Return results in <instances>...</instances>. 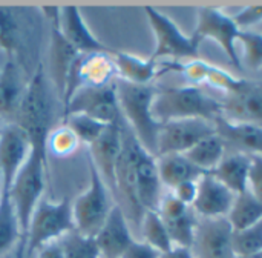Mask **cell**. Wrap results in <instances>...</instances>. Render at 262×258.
<instances>
[{
  "instance_id": "6da1fadb",
  "label": "cell",
  "mask_w": 262,
  "mask_h": 258,
  "mask_svg": "<svg viewBox=\"0 0 262 258\" xmlns=\"http://www.w3.org/2000/svg\"><path fill=\"white\" fill-rule=\"evenodd\" d=\"M52 122L54 98L43 66H38L31 82L25 86L12 123L23 129V132L29 138L31 148L46 154L45 145L49 132L52 131Z\"/></svg>"
},
{
  "instance_id": "7a4b0ae2",
  "label": "cell",
  "mask_w": 262,
  "mask_h": 258,
  "mask_svg": "<svg viewBox=\"0 0 262 258\" xmlns=\"http://www.w3.org/2000/svg\"><path fill=\"white\" fill-rule=\"evenodd\" d=\"M115 89L120 115L123 114L138 143L155 157L157 138L161 128V123H158L152 114L157 88L152 85H132L117 78Z\"/></svg>"
},
{
  "instance_id": "3957f363",
  "label": "cell",
  "mask_w": 262,
  "mask_h": 258,
  "mask_svg": "<svg viewBox=\"0 0 262 258\" xmlns=\"http://www.w3.org/2000/svg\"><path fill=\"white\" fill-rule=\"evenodd\" d=\"M152 114L158 123L186 118L215 122L221 115V102L198 86H167L157 89Z\"/></svg>"
},
{
  "instance_id": "277c9868",
  "label": "cell",
  "mask_w": 262,
  "mask_h": 258,
  "mask_svg": "<svg viewBox=\"0 0 262 258\" xmlns=\"http://www.w3.org/2000/svg\"><path fill=\"white\" fill-rule=\"evenodd\" d=\"M46 154L31 148L25 165L18 169L8 191L11 205L14 208L20 234L26 237L31 215L41 200L45 191Z\"/></svg>"
},
{
  "instance_id": "5b68a950",
  "label": "cell",
  "mask_w": 262,
  "mask_h": 258,
  "mask_svg": "<svg viewBox=\"0 0 262 258\" xmlns=\"http://www.w3.org/2000/svg\"><path fill=\"white\" fill-rule=\"evenodd\" d=\"M89 168V185L88 188L71 203L72 211V222L74 231L94 239L97 232L101 229L103 223L106 222L109 212L112 211L114 205L111 200L109 188L106 186L104 180L88 158Z\"/></svg>"
},
{
  "instance_id": "8992f818",
  "label": "cell",
  "mask_w": 262,
  "mask_h": 258,
  "mask_svg": "<svg viewBox=\"0 0 262 258\" xmlns=\"http://www.w3.org/2000/svg\"><path fill=\"white\" fill-rule=\"evenodd\" d=\"M74 231L71 200L63 199L60 202L40 200L34 209L28 232H26V252L32 254L41 246L63 239Z\"/></svg>"
},
{
  "instance_id": "52a82bcc",
  "label": "cell",
  "mask_w": 262,
  "mask_h": 258,
  "mask_svg": "<svg viewBox=\"0 0 262 258\" xmlns=\"http://www.w3.org/2000/svg\"><path fill=\"white\" fill-rule=\"evenodd\" d=\"M147 22L155 35V49L150 55L154 60L173 58V62H187L200 58V45L192 35H186L180 26L157 8H144Z\"/></svg>"
},
{
  "instance_id": "ba28073f",
  "label": "cell",
  "mask_w": 262,
  "mask_h": 258,
  "mask_svg": "<svg viewBox=\"0 0 262 258\" xmlns=\"http://www.w3.org/2000/svg\"><path fill=\"white\" fill-rule=\"evenodd\" d=\"M69 114H84L104 125L120 122L115 80L104 86H83L77 89L64 103L63 117Z\"/></svg>"
},
{
  "instance_id": "9c48e42d",
  "label": "cell",
  "mask_w": 262,
  "mask_h": 258,
  "mask_svg": "<svg viewBox=\"0 0 262 258\" xmlns=\"http://www.w3.org/2000/svg\"><path fill=\"white\" fill-rule=\"evenodd\" d=\"M239 29L233 23L232 17L226 14L220 8L213 6H203L198 9L196 14V26L192 34V37L201 43L203 40L209 38L216 42L221 49L226 52V55L230 58V62L241 69L243 63L238 55L236 48V38H238Z\"/></svg>"
},
{
  "instance_id": "30bf717a",
  "label": "cell",
  "mask_w": 262,
  "mask_h": 258,
  "mask_svg": "<svg viewBox=\"0 0 262 258\" xmlns=\"http://www.w3.org/2000/svg\"><path fill=\"white\" fill-rule=\"evenodd\" d=\"M215 134L213 122L201 118L170 120L161 123L157 138L155 157L166 154H184L203 138Z\"/></svg>"
},
{
  "instance_id": "8fae6325",
  "label": "cell",
  "mask_w": 262,
  "mask_h": 258,
  "mask_svg": "<svg viewBox=\"0 0 262 258\" xmlns=\"http://www.w3.org/2000/svg\"><path fill=\"white\" fill-rule=\"evenodd\" d=\"M112 54H80L68 75L64 92L61 97L63 102L66 103L69 97L83 86H104L112 83L117 75Z\"/></svg>"
},
{
  "instance_id": "7c38bea8",
  "label": "cell",
  "mask_w": 262,
  "mask_h": 258,
  "mask_svg": "<svg viewBox=\"0 0 262 258\" xmlns=\"http://www.w3.org/2000/svg\"><path fill=\"white\" fill-rule=\"evenodd\" d=\"M221 117L236 123H252L261 126V85L243 80L235 91L224 94V100L221 102Z\"/></svg>"
},
{
  "instance_id": "4fadbf2b",
  "label": "cell",
  "mask_w": 262,
  "mask_h": 258,
  "mask_svg": "<svg viewBox=\"0 0 262 258\" xmlns=\"http://www.w3.org/2000/svg\"><path fill=\"white\" fill-rule=\"evenodd\" d=\"M230 237L232 228L226 217L203 219L198 222L190 251L195 258H235Z\"/></svg>"
},
{
  "instance_id": "5bb4252c",
  "label": "cell",
  "mask_w": 262,
  "mask_h": 258,
  "mask_svg": "<svg viewBox=\"0 0 262 258\" xmlns=\"http://www.w3.org/2000/svg\"><path fill=\"white\" fill-rule=\"evenodd\" d=\"M164 66L167 72H180L192 86L201 88V85H207L210 88L223 91L224 94L235 91L243 83V78H236L230 72L213 66L201 58L187 62H164Z\"/></svg>"
},
{
  "instance_id": "9a60e30c",
  "label": "cell",
  "mask_w": 262,
  "mask_h": 258,
  "mask_svg": "<svg viewBox=\"0 0 262 258\" xmlns=\"http://www.w3.org/2000/svg\"><path fill=\"white\" fill-rule=\"evenodd\" d=\"M123 146V128L118 123L106 126L103 134L89 146L88 158L92 162L106 186L115 191V166Z\"/></svg>"
},
{
  "instance_id": "2e32d148",
  "label": "cell",
  "mask_w": 262,
  "mask_h": 258,
  "mask_svg": "<svg viewBox=\"0 0 262 258\" xmlns=\"http://www.w3.org/2000/svg\"><path fill=\"white\" fill-rule=\"evenodd\" d=\"M31 152L28 135L15 123H8L0 129V180L8 189L18 169L25 165Z\"/></svg>"
},
{
  "instance_id": "e0dca14e",
  "label": "cell",
  "mask_w": 262,
  "mask_h": 258,
  "mask_svg": "<svg viewBox=\"0 0 262 258\" xmlns=\"http://www.w3.org/2000/svg\"><path fill=\"white\" fill-rule=\"evenodd\" d=\"M57 25L63 37L80 52V54H92V52H107L112 54L115 49L106 46L86 25L80 9L77 6H63L58 8Z\"/></svg>"
},
{
  "instance_id": "ac0fdd59",
  "label": "cell",
  "mask_w": 262,
  "mask_h": 258,
  "mask_svg": "<svg viewBox=\"0 0 262 258\" xmlns=\"http://www.w3.org/2000/svg\"><path fill=\"white\" fill-rule=\"evenodd\" d=\"M46 15L51 20V40H49V65H51V75L52 82L55 83V88L58 94L63 97L64 86L68 75L71 72V68L74 66L75 60L78 58L80 52L63 37V34L58 29L57 25V15H58V8L57 6H49L45 8Z\"/></svg>"
},
{
  "instance_id": "d6986e66",
  "label": "cell",
  "mask_w": 262,
  "mask_h": 258,
  "mask_svg": "<svg viewBox=\"0 0 262 258\" xmlns=\"http://www.w3.org/2000/svg\"><path fill=\"white\" fill-rule=\"evenodd\" d=\"M196 197L192 203V211L203 219L227 217L235 194L220 183L210 172L201 174L196 180Z\"/></svg>"
},
{
  "instance_id": "ffe728a7",
  "label": "cell",
  "mask_w": 262,
  "mask_h": 258,
  "mask_svg": "<svg viewBox=\"0 0 262 258\" xmlns=\"http://www.w3.org/2000/svg\"><path fill=\"white\" fill-rule=\"evenodd\" d=\"M135 192L143 211H157L163 197V185L157 169V157L149 154L143 146L138 151L135 163Z\"/></svg>"
},
{
  "instance_id": "44dd1931",
  "label": "cell",
  "mask_w": 262,
  "mask_h": 258,
  "mask_svg": "<svg viewBox=\"0 0 262 258\" xmlns=\"http://www.w3.org/2000/svg\"><path fill=\"white\" fill-rule=\"evenodd\" d=\"M101 258H121L135 240L130 234L127 217L120 206H114L101 229L94 237Z\"/></svg>"
},
{
  "instance_id": "7402d4cb",
  "label": "cell",
  "mask_w": 262,
  "mask_h": 258,
  "mask_svg": "<svg viewBox=\"0 0 262 258\" xmlns=\"http://www.w3.org/2000/svg\"><path fill=\"white\" fill-rule=\"evenodd\" d=\"M215 134L223 140L226 149L233 148L235 152L247 155H261L262 128L252 123H236L224 117H218L215 122Z\"/></svg>"
},
{
  "instance_id": "603a6c76",
  "label": "cell",
  "mask_w": 262,
  "mask_h": 258,
  "mask_svg": "<svg viewBox=\"0 0 262 258\" xmlns=\"http://www.w3.org/2000/svg\"><path fill=\"white\" fill-rule=\"evenodd\" d=\"M112 57L118 78L132 85H150L154 78L167 72L164 63H160L150 57L141 58L123 51H114Z\"/></svg>"
},
{
  "instance_id": "cb8c5ba5",
  "label": "cell",
  "mask_w": 262,
  "mask_h": 258,
  "mask_svg": "<svg viewBox=\"0 0 262 258\" xmlns=\"http://www.w3.org/2000/svg\"><path fill=\"white\" fill-rule=\"evenodd\" d=\"M252 158L253 155L239 154V152H233L229 155L226 154L224 158L220 162V165L210 174L235 195L243 194L247 191V180H249Z\"/></svg>"
},
{
  "instance_id": "d4e9b609",
  "label": "cell",
  "mask_w": 262,
  "mask_h": 258,
  "mask_svg": "<svg viewBox=\"0 0 262 258\" xmlns=\"http://www.w3.org/2000/svg\"><path fill=\"white\" fill-rule=\"evenodd\" d=\"M25 86L21 83L20 71L15 62L9 57L5 68L0 71V117L11 120L15 118Z\"/></svg>"
},
{
  "instance_id": "484cf974",
  "label": "cell",
  "mask_w": 262,
  "mask_h": 258,
  "mask_svg": "<svg viewBox=\"0 0 262 258\" xmlns=\"http://www.w3.org/2000/svg\"><path fill=\"white\" fill-rule=\"evenodd\" d=\"M157 169L163 188L170 191L184 182L198 180L203 174L183 154H166L157 157Z\"/></svg>"
},
{
  "instance_id": "4316f807",
  "label": "cell",
  "mask_w": 262,
  "mask_h": 258,
  "mask_svg": "<svg viewBox=\"0 0 262 258\" xmlns=\"http://www.w3.org/2000/svg\"><path fill=\"white\" fill-rule=\"evenodd\" d=\"M226 219L232 231L249 229L258 223H262V200L249 191L235 195L232 208Z\"/></svg>"
},
{
  "instance_id": "83f0119b",
  "label": "cell",
  "mask_w": 262,
  "mask_h": 258,
  "mask_svg": "<svg viewBox=\"0 0 262 258\" xmlns=\"http://www.w3.org/2000/svg\"><path fill=\"white\" fill-rule=\"evenodd\" d=\"M200 172H212L220 162L226 155V146L223 140L216 135L212 134L201 142H198L193 148H190L187 152L183 154Z\"/></svg>"
},
{
  "instance_id": "f1b7e54d",
  "label": "cell",
  "mask_w": 262,
  "mask_h": 258,
  "mask_svg": "<svg viewBox=\"0 0 262 258\" xmlns=\"http://www.w3.org/2000/svg\"><path fill=\"white\" fill-rule=\"evenodd\" d=\"M21 239L18 222L11 205L8 191L2 188L0 192V257L6 254Z\"/></svg>"
},
{
  "instance_id": "f546056e",
  "label": "cell",
  "mask_w": 262,
  "mask_h": 258,
  "mask_svg": "<svg viewBox=\"0 0 262 258\" xmlns=\"http://www.w3.org/2000/svg\"><path fill=\"white\" fill-rule=\"evenodd\" d=\"M163 223L167 229L172 246L187 248V249L192 248L193 240H195L196 226H198V219H196V214L192 211V208L184 215L173 219V220L163 222Z\"/></svg>"
},
{
  "instance_id": "4dcf8cb0",
  "label": "cell",
  "mask_w": 262,
  "mask_h": 258,
  "mask_svg": "<svg viewBox=\"0 0 262 258\" xmlns=\"http://www.w3.org/2000/svg\"><path fill=\"white\" fill-rule=\"evenodd\" d=\"M141 219H143L141 228H143L144 243L152 246L160 254L170 251L173 246H172V242L169 239L167 229H166L161 217L155 211H146Z\"/></svg>"
},
{
  "instance_id": "1f68e13d",
  "label": "cell",
  "mask_w": 262,
  "mask_h": 258,
  "mask_svg": "<svg viewBox=\"0 0 262 258\" xmlns=\"http://www.w3.org/2000/svg\"><path fill=\"white\" fill-rule=\"evenodd\" d=\"M80 145L81 143L78 142L77 135L63 123L57 128H52V131L49 132L46 138L45 149H46V154L49 152L55 158H66L75 154Z\"/></svg>"
},
{
  "instance_id": "d6a6232c",
  "label": "cell",
  "mask_w": 262,
  "mask_h": 258,
  "mask_svg": "<svg viewBox=\"0 0 262 258\" xmlns=\"http://www.w3.org/2000/svg\"><path fill=\"white\" fill-rule=\"evenodd\" d=\"M230 245L235 257H250L262 254V223L249 229L232 231Z\"/></svg>"
},
{
  "instance_id": "836d02e7",
  "label": "cell",
  "mask_w": 262,
  "mask_h": 258,
  "mask_svg": "<svg viewBox=\"0 0 262 258\" xmlns=\"http://www.w3.org/2000/svg\"><path fill=\"white\" fill-rule=\"evenodd\" d=\"M64 125L77 135L80 143L91 146L106 129L107 125L94 120L84 114H69L64 117Z\"/></svg>"
},
{
  "instance_id": "e575fe53",
  "label": "cell",
  "mask_w": 262,
  "mask_h": 258,
  "mask_svg": "<svg viewBox=\"0 0 262 258\" xmlns=\"http://www.w3.org/2000/svg\"><path fill=\"white\" fill-rule=\"evenodd\" d=\"M58 242L63 248L64 258H101L95 240L75 231L66 234Z\"/></svg>"
},
{
  "instance_id": "d590c367",
  "label": "cell",
  "mask_w": 262,
  "mask_h": 258,
  "mask_svg": "<svg viewBox=\"0 0 262 258\" xmlns=\"http://www.w3.org/2000/svg\"><path fill=\"white\" fill-rule=\"evenodd\" d=\"M236 42L243 46L244 62L253 69L259 71L262 66V35L253 31H239Z\"/></svg>"
},
{
  "instance_id": "8d00e7d4",
  "label": "cell",
  "mask_w": 262,
  "mask_h": 258,
  "mask_svg": "<svg viewBox=\"0 0 262 258\" xmlns=\"http://www.w3.org/2000/svg\"><path fill=\"white\" fill-rule=\"evenodd\" d=\"M18 48V23L14 14L0 8V49H3L9 57Z\"/></svg>"
},
{
  "instance_id": "74e56055",
  "label": "cell",
  "mask_w": 262,
  "mask_h": 258,
  "mask_svg": "<svg viewBox=\"0 0 262 258\" xmlns=\"http://www.w3.org/2000/svg\"><path fill=\"white\" fill-rule=\"evenodd\" d=\"M189 209H190L189 206L181 203L172 192H169L161 197L155 212L161 217L163 222H167V220H173V219L184 215Z\"/></svg>"
},
{
  "instance_id": "f35d334b",
  "label": "cell",
  "mask_w": 262,
  "mask_h": 258,
  "mask_svg": "<svg viewBox=\"0 0 262 258\" xmlns=\"http://www.w3.org/2000/svg\"><path fill=\"white\" fill-rule=\"evenodd\" d=\"M233 23L236 25V28L239 31H250L252 26L259 25L262 20V5H249L246 8H243L239 12H236L235 15H230Z\"/></svg>"
},
{
  "instance_id": "ab89813d",
  "label": "cell",
  "mask_w": 262,
  "mask_h": 258,
  "mask_svg": "<svg viewBox=\"0 0 262 258\" xmlns=\"http://www.w3.org/2000/svg\"><path fill=\"white\" fill-rule=\"evenodd\" d=\"M247 191L253 195L261 199L262 194V162L261 155H253L250 171H249V180H247Z\"/></svg>"
},
{
  "instance_id": "60d3db41",
  "label": "cell",
  "mask_w": 262,
  "mask_h": 258,
  "mask_svg": "<svg viewBox=\"0 0 262 258\" xmlns=\"http://www.w3.org/2000/svg\"><path fill=\"white\" fill-rule=\"evenodd\" d=\"M196 180H189V182H184L181 185H178L177 188L172 189V194L181 202L184 203L186 206H192V203L195 202V197H196Z\"/></svg>"
},
{
  "instance_id": "b9f144b4",
  "label": "cell",
  "mask_w": 262,
  "mask_h": 258,
  "mask_svg": "<svg viewBox=\"0 0 262 258\" xmlns=\"http://www.w3.org/2000/svg\"><path fill=\"white\" fill-rule=\"evenodd\" d=\"M160 252H157L152 246H149L144 242H137L134 240L129 248L124 251L121 258H158Z\"/></svg>"
},
{
  "instance_id": "7bdbcfd3",
  "label": "cell",
  "mask_w": 262,
  "mask_h": 258,
  "mask_svg": "<svg viewBox=\"0 0 262 258\" xmlns=\"http://www.w3.org/2000/svg\"><path fill=\"white\" fill-rule=\"evenodd\" d=\"M37 258H64V252H63L60 242L57 240V242H52V243L41 246L38 249V257Z\"/></svg>"
},
{
  "instance_id": "ee69618b",
  "label": "cell",
  "mask_w": 262,
  "mask_h": 258,
  "mask_svg": "<svg viewBox=\"0 0 262 258\" xmlns=\"http://www.w3.org/2000/svg\"><path fill=\"white\" fill-rule=\"evenodd\" d=\"M158 258H195L192 251L187 249V248H178V246H173L170 251L164 252V254H160Z\"/></svg>"
},
{
  "instance_id": "f6af8a7d",
  "label": "cell",
  "mask_w": 262,
  "mask_h": 258,
  "mask_svg": "<svg viewBox=\"0 0 262 258\" xmlns=\"http://www.w3.org/2000/svg\"><path fill=\"white\" fill-rule=\"evenodd\" d=\"M26 254V239L21 237L18 242H17V251H15V258H25Z\"/></svg>"
},
{
  "instance_id": "bcb514c9",
  "label": "cell",
  "mask_w": 262,
  "mask_h": 258,
  "mask_svg": "<svg viewBox=\"0 0 262 258\" xmlns=\"http://www.w3.org/2000/svg\"><path fill=\"white\" fill-rule=\"evenodd\" d=\"M235 258H262V254H258V255H250V257H235Z\"/></svg>"
},
{
  "instance_id": "7dc6e473",
  "label": "cell",
  "mask_w": 262,
  "mask_h": 258,
  "mask_svg": "<svg viewBox=\"0 0 262 258\" xmlns=\"http://www.w3.org/2000/svg\"><path fill=\"white\" fill-rule=\"evenodd\" d=\"M0 192H2V191H0Z\"/></svg>"
}]
</instances>
